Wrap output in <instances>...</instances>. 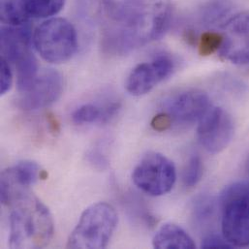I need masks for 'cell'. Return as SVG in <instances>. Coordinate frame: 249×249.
I'll return each mask as SVG.
<instances>
[{
    "instance_id": "3",
    "label": "cell",
    "mask_w": 249,
    "mask_h": 249,
    "mask_svg": "<svg viewBox=\"0 0 249 249\" xmlns=\"http://www.w3.org/2000/svg\"><path fill=\"white\" fill-rule=\"evenodd\" d=\"M219 202L222 236L232 247H249V183L239 181L226 186Z\"/></svg>"
},
{
    "instance_id": "9",
    "label": "cell",
    "mask_w": 249,
    "mask_h": 249,
    "mask_svg": "<svg viewBox=\"0 0 249 249\" xmlns=\"http://www.w3.org/2000/svg\"><path fill=\"white\" fill-rule=\"evenodd\" d=\"M173 70V60L167 55H158L149 62L137 65L130 72L125 83L126 90L133 96L144 95L167 79Z\"/></svg>"
},
{
    "instance_id": "1",
    "label": "cell",
    "mask_w": 249,
    "mask_h": 249,
    "mask_svg": "<svg viewBox=\"0 0 249 249\" xmlns=\"http://www.w3.org/2000/svg\"><path fill=\"white\" fill-rule=\"evenodd\" d=\"M9 247L17 249H44L53 239L54 226L49 209L27 189L12 199Z\"/></svg>"
},
{
    "instance_id": "11",
    "label": "cell",
    "mask_w": 249,
    "mask_h": 249,
    "mask_svg": "<svg viewBox=\"0 0 249 249\" xmlns=\"http://www.w3.org/2000/svg\"><path fill=\"white\" fill-rule=\"evenodd\" d=\"M30 31L23 25L3 26L1 28V50L6 60L16 63L28 53Z\"/></svg>"
},
{
    "instance_id": "19",
    "label": "cell",
    "mask_w": 249,
    "mask_h": 249,
    "mask_svg": "<svg viewBox=\"0 0 249 249\" xmlns=\"http://www.w3.org/2000/svg\"><path fill=\"white\" fill-rule=\"evenodd\" d=\"M223 41L222 33L216 31L204 32L199 40V53L203 56H208L218 52Z\"/></svg>"
},
{
    "instance_id": "20",
    "label": "cell",
    "mask_w": 249,
    "mask_h": 249,
    "mask_svg": "<svg viewBox=\"0 0 249 249\" xmlns=\"http://www.w3.org/2000/svg\"><path fill=\"white\" fill-rule=\"evenodd\" d=\"M213 213V202L208 197L198 199L194 206V215L198 221H206Z\"/></svg>"
},
{
    "instance_id": "21",
    "label": "cell",
    "mask_w": 249,
    "mask_h": 249,
    "mask_svg": "<svg viewBox=\"0 0 249 249\" xmlns=\"http://www.w3.org/2000/svg\"><path fill=\"white\" fill-rule=\"evenodd\" d=\"M13 86V73L9 61L1 58L0 65V94L5 95Z\"/></svg>"
},
{
    "instance_id": "12",
    "label": "cell",
    "mask_w": 249,
    "mask_h": 249,
    "mask_svg": "<svg viewBox=\"0 0 249 249\" xmlns=\"http://www.w3.org/2000/svg\"><path fill=\"white\" fill-rule=\"evenodd\" d=\"M152 246L157 249H194L193 239L178 225L166 223L155 233Z\"/></svg>"
},
{
    "instance_id": "22",
    "label": "cell",
    "mask_w": 249,
    "mask_h": 249,
    "mask_svg": "<svg viewBox=\"0 0 249 249\" xmlns=\"http://www.w3.org/2000/svg\"><path fill=\"white\" fill-rule=\"evenodd\" d=\"M202 249H232L233 247L224 239L217 235H209L203 240Z\"/></svg>"
},
{
    "instance_id": "8",
    "label": "cell",
    "mask_w": 249,
    "mask_h": 249,
    "mask_svg": "<svg viewBox=\"0 0 249 249\" xmlns=\"http://www.w3.org/2000/svg\"><path fill=\"white\" fill-rule=\"evenodd\" d=\"M62 91V76L53 69H48L37 76L26 91L20 93L18 106L25 111L44 109L56 102Z\"/></svg>"
},
{
    "instance_id": "18",
    "label": "cell",
    "mask_w": 249,
    "mask_h": 249,
    "mask_svg": "<svg viewBox=\"0 0 249 249\" xmlns=\"http://www.w3.org/2000/svg\"><path fill=\"white\" fill-rule=\"evenodd\" d=\"M203 162L201 158L197 155L192 156L183 171L182 181L186 187L195 186L202 178L203 176Z\"/></svg>"
},
{
    "instance_id": "2",
    "label": "cell",
    "mask_w": 249,
    "mask_h": 249,
    "mask_svg": "<svg viewBox=\"0 0 249 249\" xmlns=\"http://www.w3.org/2000/svg\"><path fill=\"white\" fill-rule=\"evenodd\" d=\"M115 208L104 202L91 205L81 215L72 231L67 248L73 249H100L108 247L118 225Z\"/></svg>"
},
{
    "instance_id": "24",
    "label": "cell",
    "mask_w": 249,
    "mask_h": 249,
    "mask_svg": "<svg viewBox=\"0 0 249 249\" xmlns=\"http://www.w3.org/2000/svg\"><path fill=\"white\" fill-rule=\"evenodd\" d=\"M47 122L49 124V127H50L51 131L53 134L59 133V131H60V124H59V122L57 121V119L55 118V116L53 114L49 113L47 115Z\"/></svg>"
},
{
    "instance_id": "14",
    "label": "cell",
    "mask_w": 249,
    "mask_h": 249,
    "mask_svg": "<svg viewBox=\"0 0 249 249\" xmlns=\"http://www.w3.org/2000/svg\"><path fill=\"white\" fill-rule=\"evenodd\" d=\"M17 87L19 93L26 91L38 76V64L34 55L29 52L16 63Z\"/></svg>"
},
{
    "instance_id": "5",
    "label": "cell",
    "mask_w": 249,
    "mask_h": 249,
    "mask_svg": "<svg viewBox=\"0 0 249 249\" xmlns=\"http://www.w3.org/2000/svg\"><path fill=\"white\" fill-rule=\"evenodd\" d=\"M132 179L143 193L159 197L173 189L177 180V171L174 163L165 155L149 151L135 167Z\"/></svg>"
},
{
    "instance_id": "16",
    "label": "cell",
    "mask_w": 249,
    "mask_h": 249,
    "mask_svg": "<svg viewBox=\"0 0 249 249\" xmlns=\"http://www.w3.org/2000/svg\"><path fill=\"white\" fill-rule=\"evenodd\" d=\"M232 5L227 0H215L208 3L202 10V19L208 25L221 22L230 13Z\"/></svg>"
},
{
    "instance_id": "23",
    "label": "cell",
    "mask_w": 249,
    "mask_h": 249,
    "mask_svg": "<svg viewBox=\"0 0 249 249\" xmlns=\"http://www.w3.org/2000/svg\"><path fill=\"white\" fill-rule=\"evenodd\" d=\"M150 124L155 131L164 132L172 127L173 121L166 112H162L153 117Z\"/></svg>"
},
{
    "instance_id": "10",
    "label": "cell",
    "mask_w": 249,
    "mask_h": 249,
    "mask_svg": "<svg viewBox=\"0 0 249 249\" xmlns=\"http://www.w3.org/2000/svg\"><path fill=\"white\" fill-rule=\"evenodd\" d=\"M211 108L210 98L204 91L187 90L169 101L166 113L173 124H190L199 122Z\"/></svg>"
},
{
    "instance_id": "7",
    "label": "cell",
    "mask_w": 249,
    "mask_h": 249,
    "mask_svg": "<svg viewBox=\"0 0 249 249\" xmlns=\"http://www.w3.org/2000/svg\"><path fill=\"white\" fill-rule=\"evenodd\" d=\"M223 41L219 55L236 65L249 63V12L229 18L222 25Z\"/></svg>"
},
{
    "instance_id": "17",
    "label": "cell",
    "mask_w": 249,
    "mask_h": 249,
    "mask_svg": "<svg viewBox=\"0 0 249 249\" xmlns=\"http://www.w3.org/2000/svg\"><path fill=\"white\" fill-rule=\"evenodd\" d=\"M104 108L93 104H86L78 108L72 115V121L76 124H102Z\"/></svg>"
},
{
    "instance_id": "6",
    "label": "cell",
    "mask_w": 249,
    "mask_h": 249,
    "mask_svg": "<svg viewBox=\"0 0 249 249\" xmlns=\"http://www.w3.org/2000/svg\"><path fill=\"white\" fill-rule=\"evenodd\" d=\"M198 123L197 139L207 151L218 153L227 148L235 133L233 119L227 111L211 106Z\"/></svg>"
},
{
    "instance_id": "13",
    "label": "cell",
    "mask_w": 249,
    "mask_h": 249,
    "mask_svg": "<svg viewBox=\"0 0 249 249\" xmlns=\"http://www.w3.org/2000/svg\"><path fill=\"white\" fill-rule=\"evenodd\" d=\"M29 0H0L1 20L11 26H19L29 19Z\"/></svg>"
},
{
    "instance_id": "15",
    "label": "cell",
    "mask_w": 249,
    "mask_h": 249,
    "mask_svg": "<svg viewBox=\"0 0 249 249\" xmlns=\"http://www.w3.org/2000/svg\"><path fill=\"white\" fill-rule=\"evenodd\" d=\"M65 0H29V14L35 18H51L64 7Z\"/></svg>"
},
{
    "instance_id": "4",
    "label": "cell",
    "mask_w": 249,
    "mask_h": 249,
    "mask_svg": "<svg viewBox=\"0 0 249 249\" xmlns=\"http://www.w3.org/2000/svg\"><path fill=\"white\" fill-rule=\"evenodd\" d=\"M32 42L40 56L53 64L68 61L78 49L76 29L63 18H51L42 22L34 30Z\"/></svg>"
}]
</instances>
